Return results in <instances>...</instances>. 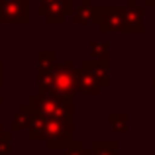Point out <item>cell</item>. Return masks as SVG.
Returning a JSON list of instances; mask_svg holds the SVG:
<instances>
[{
  "label": "cell",
  "instance_id": "cell-1",
  "mask_svg": "<svg viewBox=\"0 0 155 155\" xmlns=\"http://www.w3.org/2000/svg\"><path fill=\"white\" fill-rule=\"evenodd\" d=\"M51 77V84L49 88L59 94H71L73 88H77V73L71 71V65H63L57 67L55 73H47Z\"/></svg>",
  "mask_w": 155,
  "mask_h": 155
},
{
  "label": "cell",
  "instance_id": "cell-2",
  "mask_svg": "<svg viewBox=\"0 0 155 155\" xmlns=\"http://www.w3.org/2000/svg\"><path fill=\"white\" fill-rule=\"evenodd\" d=\"M153 84H155V77H153Z\"/></svg>",
  "mask_w": 155,
  "mask_h": 155
}]
</instances>
